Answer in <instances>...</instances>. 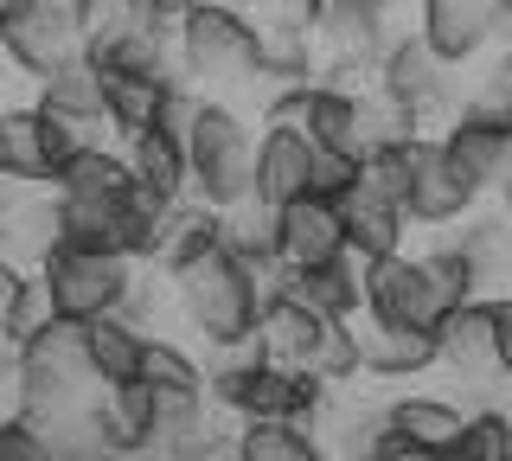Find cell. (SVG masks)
Instances as JSON below:
<instances>
[{"mask_svg": "<svg viewBox=\"0 0 512 461\" xmlns=\"http://www.w3.org/2000/svg\"><path fill=\"white\" fill-rule=\"evenodd\" d=\"M71 20H77V39H84V52H109L116 39L141 33L148 20V0H71Z\"/></svg>", "mask_w": 512, "mask_h": 461, "instance_id": "cell-35", "label": "cell"}, {"mask_svg": "<svg viewBox=\"0 0 512 461\" xmlns=\"http://www.w3.org/2000/svg\"><path fill=\"white\" fill-rule=\"evenodd\" d=\"M320 333H327V314H314L301 295L276 289L263 301V314H256V353L276 359V365H308Z\"/></svg>", "mask_w": 512, "mask_h": 461, "instance_id": "cell-22", "label": "cell"}, {"mask_svg": "<svg viewBox=\"0 0 512 461\" xmlns=\"http://www.w3.org/2000/svg\"><path fill=\"white\" fill-rule=\"evenodd\" d=\"M404 218L410 225H423V231H448V225H461L468 212H480V193L468 180L455 173V161L442 154V135L436 129H423L404 148Z\"/></svg>", "mask_w": 512, "mask_h": 461, "instance_id": "cell-9", "label": "cell"}, {"mask_svg": "<svg viewBox=\"0 0 512 461\" xmlns=\"http://www.w3.org/2000/svg\"><path fill=\"white\" fill-rule=\"evenodd\" d=\"M199 7H212V0H148V20L160 33H173V26H180L186 13H199Z\"/></svg>", "mask_w": 512, "mask_h": 461, "instance_id": "cell-43", "label": "cell"}, {"mask_svg": "<svg viewBox=\"0 0 512 461\" xmlns=\"http://www.w3.org/2000/svg\"><path fill=\"white\" fill-rule=\"evenodd\" d=\"M468 71L474 77H468V90H461V109L493 116V122H512V39H493Z\"/></svg>", "mask_w": 512, "mask_h": 461, "instance_id": "cell-34", "label": "cell"}, {"mask_svg": "<svg viewBox=\"0 0 512 461\" xmlns=\"http://www.w3.org/2000/svg\"><path fill=\"white\" fill-rule=\"evenodd\" d=\"M442 154L455 161V173L474 186L480 199H493L512 173V122H493V116H474V109H455L442 122Z\"/></svg>", "mask_w": 512, "mask_h": 461, "instance_id": "cell-11", "label": "cell"}, {"mask_svg": "<svg viewBox=\"0 0 512 461\" xmlns=\"http://www.w3.org/2000/svg\"><path fill=\"white\" fill-rule=\"evenodd\" d=\"M77 52H84V39H77L71 0H0V58L20 77L45 84Z\"/></svg>", "mask_w": 512, "mask_h": 461, "instance_id": "cell-8", "label": "cell"}, {"mask_svg": "<svg viewBox=\"0 0 512 461\" xmlns=\"http://www.w3.org/2000/svg\"><path fill=\"white\" fill-rule=\"evenodd\" d=\"M455 455L461 461H506L512 455V417L493 397L468 410V423H461V436H455Z\"/></svg>", "mask_w": 512, "mask_h": 461, "instance_id": "cell-39", "label": "cell"}, {"mask_svg": "<svg viewBox=\"0 0 512 461\" xmlns=\"http://www.w3.org/2000/svg\"><path fill=\"white\" fill-rule=\"evenodd\" d=\"M58 321V308H52V289H45V276L39 269H20V276L7 282V295H0V346H26L32 333H45Z\"/></svg>", "mask_w": 512, "mask_h": 461, "instance_id": "cell-33", "label": "cell"}, {"mask_svg": "<svg viewBox=\"0 0 512 461\" xmlns=\"http://www.w3.org/2000/svg\"><path fill=\"white\" fill-rule=\"evenodd\" d=\"M506 461H512V455H506Z\"/></svg>", "mask_w": 512, "mask_h": 461, "instance_id": "cell-53", "label": "cell"}, {"mask_svg": "<svg viewBox=\"0 0 512 461\" xmlns=\"http://www.w3.org/2000/svg\"><path fill=\"white\" fill-rule=\"evenodd\" d=\"M487 391H493V404H500V410H506V417H512V372H500V378H493V385H487Z\"/></svg>", "mask_w": 512, "mask_h": 461, "instance_id": "cell-47", "label": "cell"}, {"mask_svg": "<svg viewBox=\"0 0 512 461\" xmlns=\"http://www.w3.org/2000/svg\"><path fill=\"white\" fill-rule=\"evenodd\" d=\"M45 289H52L58 321H103V314H141V263L116 257V250H77L58 244L39 263Z\"/></svg>", "mask_w": 512, "mask_h": 461, "instance_id": "cell-5", "label": "cell"}, {"mask_svg": "<svg viewBox=\"0 0 512 461\" xmlns=\"http://www.w3.org/2000/svg\"><path fill=\"white\" fill-rule=\"evenodd\" d=\"M205 461H244V436H237V429H231V436H224V442H218V449L205 455Z\"/></svg>", "mask_w": 512, "mask_h": 461, "instance_id": "cell-46", "label": "cell"}, {"mask_svg": "<svg viewBox=\"0 0 512 461\" xmlns=\"http://www.w3.org/2000/svg\"><path fill=\"white\" fill-rule=\"evenodd\" d=\"M64 461H148V455H122V449H103V442H77Z\"/></svg>", "mask_w": 512, "mask_h": 461, "instance_id": "cell-44", "label": "cell"}, {"mask_svg": "<svg viewBox=\"0 0 512 461\" xmlns=\"http://www.w3.org/2000/svg\"><path fill=\"white\" fill-rule=\"evenodd\" d=\"M301 372H314V378H327L333 391H346V385H359L365 378V353H359V321H327V333L314 340V353Z\"/></svg>", "mask_w": 512, "mask_h": 461, "instance_id": "cell-37", "label": "cell"}, {"mask_svg": "<svg viewBox=\"0 0 512 461\" xmlns=\"http://www.w3.org/2000/svg\"><path fill=\"white\" fill-rule=\"evenodd\" d=\"M365 314L436 333V321L448 314V301H442V289H436V276H429L423 250H397V257L365 263Z\"/></svg>", "mask_w": 512, "mask_h": 461, "instance_id": "cell-10", "label": "cell"}, {"mask_svg": "<svg viewBox=\"0 0 512 461\" xmlns=\"http://www.w3.org/2000/svg\"><path fill=\"white\" fill-rule=\"evenodd\" d=\"M128 193H135V186H128ZM128 193H122V199L58 193L64 244H77V250H116V257H128V250H122V231H128ZM128 263H135V257H128Z\"/></svg>", "mask_w": 512, "mask_h": 461, "instance_id": "cell-30", "label": "cell"}, {"mask_svg": "<svg viewBox=\"0 0 512 461\" xmlns=\"http://www.w3.org/2000/svg\"><path fill=\"white\" fill-rule=\"evenodd\" d=\"M276 257H282L288 269H314V263L346 257V218H340V199L301 193V199L276 205Z\"/></svg>", "mask_w": 512, "mask_h": 461, "instance_id": "cell-14", "label": "cell"}, {"mask_svg": "<svg viewBox=\"0 0 512 461\" xmlns=\"http://www.w3.org/2000/svg\"><path fill=\"white\" fill-rule=\"evenodd\" d=\"M314 429H320V442H327L333 461H384L397 449V429H391V410L384 404H340V397H333L327 417Z\"/></svg>", "mask_w": 512, "mask_h": 461, "instance_id": "cell-21", "label": "cell"}, {"mask_svg": "<svg viewBox=\"0 0 512 461\" xmlns=\"http://www.w3.org/2000/svg\"><path fill=\"white\" fill-rule=\"evenodd\" d=\"M416 33H423L448 65L468 71L493 39H500V0H416Z\"/></svg>", "mask_w": 512, "mask_h": 461, "instance_id": "cell-13", "label": "cell"}, {"mask_svg": "<svg viewBox=\"0 0 512 461\" xmlns=\"http://www.w3.org/2000/svg\"><path fill=\"white\" fill-rule=\"evenodd\" d=\"M128 186H135L128 154H122V141H109V135H96L90 148H77L71 161L52 173V193H84V199H122Z\"/></svg>", "mask_w": 512, "mask_h": 461, "instance_id": "cell-29", "label": "cell"}, {"mask_svg": "<svg viewBox=\"0 0 512 461\" xmlns=\"http://www.w3.org/2000/svg\"><path fill=\"white\" fill-rule=\"evenodd\" d=\"M397 33H404V26L384 13V0H320V13H314L320 71L365 84V77L378 71V58L391 52Z\"/></svg>", "mask_w": 512, "mask_h": 461, "instance_id": "cell-7", "label": "cell"}, {"mask_svg": "<svg viewBox=\"0 0 512 461\" xmlns=\"http://www.w3.org/2000/svg\"><path fill=\"white\" fill-rule=\"evenodd\" d=\"M384 461H461V455H455V449H416V442H397Z\"/></svg>", "mask_w": 512, "mask_h": 461, "instance_id": "cell-45", "label": "cell"}, {"mask_svg": "<svg viewBox=\"0 0 512 461\" xmlns=\"http://www.w3.org/2000/svg\"><path fill=\"white\" fill-rule=\"evenodd\" d=\"M218 244H224V212H218V205H205V199H180V205H167V218H160L154 269H160V276H173V269L199 263L205 250H218Z\"/></svg>", "mask_w": 512, "mask_h": 461, "instance_id": "cell-26", "label": "cell"}, {"mask_svg": "<svg viewBox=\"0 0 512 461\" xmlns=\"http://www.w3.org/2000/svg\"><path fill=\"white\" fill-rule=\"evenodd\" d=\"M455 244L468 250V263L487 282L512 276V225H506L500 212H468V218H461V231H455Z\"/></svg>", "mask_w": 512, "mask_h": 461, "instance_id": "cell-38", "label": "cell"}, {"mask_svg": "<svg viewBox=\"0 0 512 461\" xmlns=\"http://www.w3.org/2000/svg\"><path fill=\"white\" fill-rule=\"evenodd\" d=\"M0 173L13 186H52V148H45L39 103H0Z\"/></svg>", "mask_w": 512, "mask_h": 461, "instance_id": "cell-25", "label": "cell"}, {"mask_svg": "<svg viewBox=\"0 0 512 461\" xmlns=\"http://www.w3.org/2000/svg\"><path fill=\"white\" fill-rule=\"evenodd\" d=\"M314 141L301 122H263L256 129V180H250V199L256 205H288L301 193H314Z\"/></svg>", "mask_w": 512, "mask_h": 461, "instance_id": "cell-12", "label": "cell"}, {"mask_svg": "<svg viewBox=\"0 0 512 461\" xmlns=\"http://www.w3.org/2000/svg\"><path fill=\"white\" fill-rule=\"evenodd\" d=\"M167 282V308L180 314V327L205 353H224V346H244L256 340V314H263V289L250 282V269L231 257V250H205L199 263L173 269Z\"/></svg>", "mask_w": 512, "mask_h": 461, "instance_id": "cell-1", "label": "cell"}, {"mask_svg": "<svg viewBox=\"0 0 512 461\" xmlns=\"http://www.w3.org/2000/svg\"><path fill=\"white\" fill-rule=\"evenodd\" d=\"M90 442H103V449H122V455H148L154 461V429H160V410H154V391L141 385H96L90 404Z\"/></svg>", "mask_w": 512, "mask_h": 461, "instance_id": "cell-15", "label": "cell"}, {"mask_svg": "<svg viewBox=\"0 0 512 461\" xmlns=\"http://www.w3.org/2000/svg\"><path fill=\"white\" fill-rule=\"evenodd\" d=\"M282 289L301 295L314 314H327V321H359V314H365V263L346 250V257H333V263L288 269Z\"/></svg>", "mask_w": 512, "mask_h": 461, "instance_id": "cell-23", "label": "cell"}, {"mask_svg": "<svg viewBox=\"0 0 512 461\" xmlns=\"http://www.w3.org/2000/svg\"><path fill=\"white\" fill-rule=\"evenodd\" d=\"M141 385L154 391V410H160V417L192 410V404H212V397H205V359L192 353L186 340H173V333H154V340H148Z\"/></svg>", "mask_w": 512, "mask_h": 461, "instance_id": "cell-20", "label": "cell"}, {"mask_svg": "<svg viewBox=\"0 0 512 461\" xmlns=\"http://www.w3.org/2000/svg\"><path fill=\"white\" fill-rule=\"evenodd\" d=\"M423 263H429V276H436V289L448 308H461V301H474V295H487V276L468 263V250L455 244V237H442V244H429L423 250Z\"/></svg>", "mask_w": 512, "mask_h": 461, "instance_id": "cell-40", "label": "cell"}, {"mask_svg": "<svg viewBox=\"0 0 512 461\" xmlns=\"http://www.w3.org/2000/svg\"><path fill=\"white\" fill-rule=\"evenodd\" d=\"M493 212H500L506 225H512V173H506V186H500V193H493Z\"/></svg>", "mask_w": 512, "mask_h": 461, "instance_id": "cell-48", "label": "cell"}, {"mask_svg": "<svg viewBox=\"0 0 512 461\" xmlns=\"http://www.w3.org/2000/svg\"><path fill=\"white\" fill-rule=\"evenodd\" d=\"M244 436V461H333L320 429L308 423H237Z\"/></svg>", "mask_w": 512, "mask_h": 461, "instance_id": "cell-36", "label": "cell"}, {"mask_svg": "<svg viewBox=\"0 0 512 461\" xmlns=\"http://www.w3.org/2000/svg\"><path fill=\"white\" fill-rule=\"evenodd\" d=\"M224 436H231V423H224L218 404L173 410V417H160V429H154V461H205Z\"/></svg>", "mask_w": 512, "mask_h": 461, "instance_id": "cell-32", "label": "cell"}, {"mask_svg": "<svg viewBox=\"0 0 512 461\" xmlns=\"http://www.w3.org/2000/svg\"><path fill=\"white\" fill-rule=\"evenodd\" d=\"M384 410H391L397 442H416V449H455L461 423H468V410H461L455 397H436V391H404V397H384Z\"/></svg>", "mask_w": 512, "mask_h": 461, "instance_id": "cell-28", "label": "cell"}, {"mask_svg": "<svg viewBox=\"0 0 512 461\" xmlns=\"http://www.w3.org/2000/svg\"><path fill=\"white\" fill-rule=\"evenodd\" d=\"M384 13H391V20L404 26V20H416V0H384Z\"/></svg>", "mask_w": 512, "mask_h": 461, "instance_id": "cell-49", "label": "cell"}, {"mask_svg": "<svg viewBox=\"0 0 512 461\" xmlns=\"http://www.w3.org/2000/svg\"><path fill=\"white\" fill-rule=\"evenodd\" d=\"M500 39H512V0H500Z\"/></svg>", "mask_w": 512, "mask_h": 461, "instance_id": "cell-51", "label": "cell"}, {"mask_svg": "<svg viewBox=\"0 0 512 461\" xmlns=\"http://www.w3.org/2000/svg\"><path fill=\"white\" fill-rule=\"evenodd\" d=\"M7 385H13V365H0V397H7Z\"/></svg>", "mask_w": 512, "mask_h": 461, "instance_id": "cell-52", "label": "cell"}, {"mask_svg": "<svg viewBox=\"0 0 512 461\" xmlns=\"http://www.w3.org/2000/svg\"><path fill=\"white\" fill-rule=\"evenodd\" d=\"M372 84L384 90V97L410 103L429 129H442V122L461 109V65H448V58L423 33H416V26H404V33L391 39V52L378 58Z\"/></svg>", "mask_w": 512, "mask_h": 461, "instance_id": "cell-6", "label": "cell"}, {"mask_svg": "<svg viewBox=\"0 0 512 461\" xmlns=\"http://www.w3.org/2000/svg\"><path fill=\"white\" fill-rule=\"evenodd\" d=\"M0 461H64V449L45 436L39 417H26L13 404V410H0Z\"/></svg>", "mask_w": 512, "mask_h": 461, "instance_id": "cell-41", "label": "cell"}, {"mask_svg": "<svg viewBox=\"0 0 512 461\" xmlns=\"http://www.w3.org/2000/svg\"><path fill=\"white\" fill-rule=\"evenodd\" d=\"M39 103L58 109V116H71V122L103 129V65H96L90 52H77L71 65H58V71L39 84ZM103 135H109V129H103Z\"/></svg>", "mask_w": 512, "mask_h": 461, "instance_id": "cell-31", "label": "cell"}, {"mask_svg": "<svg viewBox=\"0 0 512 461\" xmlns=\"http://www.w3.org/2000/svg\"><path fill=\"white\" fill-rule=\"evenodd\" d=\"M173 52H180L186 84H199L205 97L256 90V77H263V26L250 20L244 0H212V7L186 13L173 26Z\"/></svg>", "mask_w": 512, "mask_h": 461, "instance_id": "cell-2", "label": "cell"}, {"mask_svg": "<svg viewBox=\"0 0 512 461\" xmlns=\"http://www.w3.org/2000/svg\"><path fill=\"white\" fill-rule=\"evenodd\" d=\"M90 391H96V378H90V353H84V327L77 321H52L26 346H13V404L26 417L58 423Z\"/></svg>", "mask_w": 512, "mask_h": 461, "instance_id": "cell-4", "label": "cell"}, {"mask_svg": "<svg viewBox=\"0 0 512 461\" xmlns=\"http://www.w3.org/2000/svg\"><path fill=\"white\" fill-rule=\"evenodd\" d=\"M128 173H135L141 193H154L160 205H180L192 199V167H186V141L167 129H141L135 141H122Z\"/></svg>", "mask_w": 512, "mask_h": 461, "instance_id": "cell-24", "label": "cell"}, {"mask_svg": "<svg viewBox=\"0 0 512 461\" xmlns=\"http://www.w3.org/2000/svg\"><path fill=\"white\" fill-rule=\"evenodd\" d=\"M359 353H365V378H384V385H410V378L442 365L429 327L378 321V314H359Z\"/></svg>", "mask_w": 512, "mask_h": 461, "instance_id": "cell-16", "label": "cell"}, {"mask_svg": "<svg viewBox=\"0 0 512 461\" xmlns=\"http://www.w3.org/2000/svg\"><path fill=\"white\" fill-rule=\"evenodd\" d=\"M340 218H346V250L359 263L397 257V250H404V237H410V218L397 212L391 199H372V193H359V186L340 199Z\"/></svg>", "mask_w": 512, "mask_h": 461, "instance_id": "cell-27", "label": "cell"}, {"mask_svg": "<svg viewBox=\"0 0 512 461\" xmlns=\"http://www.w3.org/2000/svg\"><path fill=\"white\" fill-rule=\"evenodd\" d=\"M148 340H154V327L141 321V314H103V321H84L90 378L96 385H135L141 365H148Z\"/></svg>", "mask_w": 512, "mask_h": 461, "instance_id": "cell-18", "label": "cell"}, {"mask_svg": "<svg viewBox=\"0 0 512 461\" xmlns=\"http://www.w3.org/2000/svg\"><path fill=\"white\" fill-rule=\"evenodd\" d=\"M20 193H26V186H13V180H7V173H0V212H7V205H13V199H20Z\"/></svg>", "mask_w": 512, "mask_h": 461, "instance_id": "cell-50", "label": "cell"}, {"mask_svg": "<svg viewBox=\"0 0 512 461\" xmlns=\"http://www.w3.org/2000/svg\"><path fill=\"white\" fill-rule=\"evenodd\" d=\"M58 244H64L58 193H52V186H26V193L0 212V250H7L20 269H39Z\"/></svg>", "mask_w": 512, "mask_h": 461, "instance_id": "cell-19", "label": "cell"}, {"mask_svg": "<svg viewBox=\"0 0 512 461\" xmlns=\"http://www.w3.org/2000/svg\"><path fill=\"white\" fill-rule=\"evenodd\" d=\"M436 353H442V372H455V378H480V385L500 378V365H493V295H474L442 314Z\"/></svg>", "mask_w": 512, "mask_h": 461, "instance_id": "cell-17", "label": "cell"}, {"mask_svg": "<svg viewBox=\"0 0 512 461\" xmlns=\"http://www.w3.org/2000/svg\"><path fill=\"white\" fill-rule=\"evenodd\" d=\"M186 167H192V199L218 205V212H231V205L250 199L256 129L231 97H205L199 103V116H192V129H186Z\"/></svg>", "mask_w": 512, "mask_h": 461, "instance_id": "cell-3", "label": "cell"}, {"mask_svg": "<svg viewBox=\"0 0 512 461\" xmlns=\"http://www.w3.org/2000/svg\"><path fill=\"white\" fill-rule=\"evenodd\" d=\"M493 365L512 372V295H493Z\"/></svg>", "mask_w": 512, "mask_h": 461, "instance_id": "cell-42", "label": "cell"}]
</instances>
